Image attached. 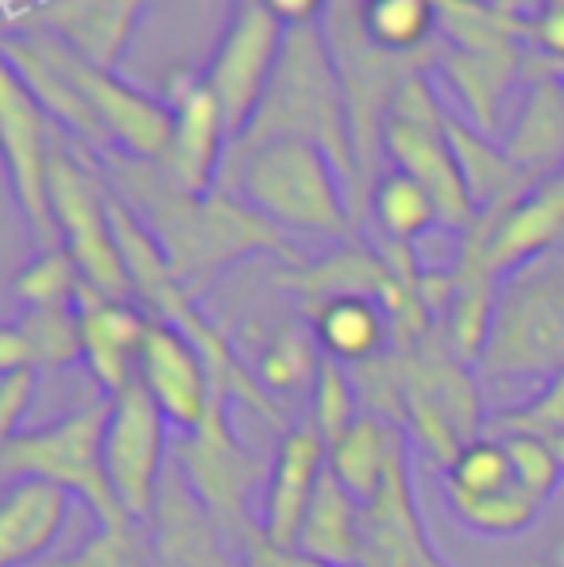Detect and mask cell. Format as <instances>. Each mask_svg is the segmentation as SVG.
I'll return each instance as SVG.
<instances>
[{
  "mask_svg": "<svg viewBox=\"0 0 564 567\" xmlns=\"http://www.w3.org/2000/svg\"><path fill=\"white\" fill-rule=\"evenodd\" d=\"M143 166L147 163L121 155L109 163V178L121 186V197H129V205H136V217L158 239L166 262L178 275V282L189 290V298L205 293V286L221 270L248 259V255H279L290 267L306 262L279 225H271L248 202H236L228 189L194 197L182 194L166 178L163 166H158L155 178Z\"/></svg>",
  "mask_w": 564,
  "mask_h": 567,
  "instance_id": "1",
  "label": "cell"
},
{
  "mask_svg": "<svg viewBox=\"0 0 564 567\" xmlns=\"http://www.w3.org/2000/svg\"><path fill=\"white\" fill-rule=\"evenodd\" d=\"M271 140H309L329 151L340 178H345L352 217L360 213V205H356V197H360L356 194L360 189V166H356L345 85H340L337 62H332L325 31H317V23L286 28L283 54H279V66H275L271 85H267L248 132L236 140L244 147L240 163Z\"/></svg>",
  "mask_w": 564,
  "mask_h": 567,
  "instance_id": "2",
  "label": "cell"
},
{
  "mask_svg": "<svg viewBox=\"0 0 564 567\" xmlns=\"http://www.w3.org/2000/svg\"><path fill=\"white\" fill-rule=\"evenodd\" d=\"M564 371V255L550 251L499 286L480 374L491 382H553Z\"/></svg>",
  "mask_w": 564,
  "mask_h": 567,
  "instance_id": "3",
  "label": "cell"
},
{
  "mask_svg": "<svg viewBox=\"0 0 564 567\" xmlns=\"http://www.w3.org/2000/svg\"><path fill=\"white\" fill-rule=\"evenodd\" d=\"M240 194L283 231L340 239L352 225V205L337 163L309 140H271L240 163Z\"/></svg>",
  "mask_w": 564,
  "mask_h": 567,
  "instance_id": "4",
  "label": "cell"
},
{
  "mask_svg": "<svg viewBox=\"0 0 564 567\" xmlns=\"http://www.w3.org/2000/svg\"><path fill=\"white\" fill-rule=\"evenodd\" d=\"M113 402H98L74 410L51 425L23 429L12 441L0 444V471L4 478H43V483L62 486L85 502L98 525L124 522V509L113 494L105 471V429Z\"/></svg>",
  "mask_w": 564,
  "mask_h": 567,
  "instance_id": "5",
  "label": "cell"
},
{
  "mask_svg": "<svg viewBox=\"0 0 564 567\" xmlns=\"http://www.w3.org/2000/svg\"><path fill=\"white\" fill-rule=\"evenodd\" d=\"M225 405H228L225 398H213L209 417L194 433H182V441H174L171 460L182 467L186 483L205 502L213 522L225 529V537L244 553L264 533V525L252 517L248 502L252 491L259 483H267L271 467L236 441Z\"/></svg>",
  "mask_w": 564,
  "mask_h": 567,
  "instance_id": "6",
  "label": "cell"
},
{
  "mask_svg": "<svg viewBox=\"0 0 564 567\" xmlns=\"http://www.w3.org/2000/svg\"><path fill=\"white\" fill-rule=\"evenodd\" d=\"M383 147L402 174H410V178L425 186V194L437 205L441 228H452L464 236L480 220L472 194H468L464 171L457 163V151L449 143V132H444V116L437 113L433 93L418 74L407 78L402 90L394 93L391 113H387L383 124Z\"/></svg>",
  "mask_w": 564,
  "mask_h": 567,
  "instance_id": "7",
  "label": "cell"
},
{
  "mask_svg": "<svg viewBox=\"0 0 564 567\" xmlns=\"http://www.w3.org/2000/svg\"><path fill=\"white\" fill-rule=\"evenodd\" d=\"M51 213L62 247L82 267L85 286H93L105 298L129 301L132 282L121 244H116L113 217H109V194L90 174V166L78 163L70 151L51 155Z\"/></svg>",
  "mask_w": 564,
  "mask_h": 567,
  "instance_id": "8",
  "label": "cell"
},
{
  "mask_svg": "<svg viewBox=\"0 0 564 567\" xmlns=\"http://www.w3.org/2000/svg\"><path fill=\"white\" fill-rule=\"evenodd\" d=\"M28 39L78 85V93L98 113L105 132L113 135L121 155L140 158V163H163L174 140V109L158 105L155 97L124 85L113 70L93 66L90 59L70 51L62 39L47 35V31H31Z\"/></svg>",
  "mask_w": 564,
  "mask_h": 567,
  "instance_id": "9",
  "label": "cell"
},
{
  "mask_svg": "<svg viewBox=\"0 0 564 567\" xmlns=\"http://www.w3.org/2000/svg\"><path fill=\"white\" fill-rule=\"evenodd\" d=\"M286 28L264 8V0H236L233 23L217 47V59L205 70V85L221 101L228 140H240L264 101L283 54Z\"/></svg>",
  "mask_w": 564,
  "mask_h": 567,
  "instance_id": "10",
  "label": "cell"
},
{
  "mask_svg": "<svg viewBox=\"0 0 564 567\" xmlns=\"http://www.w3.org/2000/svg\"><path fill=\"white\" fill-rule=\"evenodd\" d=\"M109 429H105V471L121 509L136 522H151L158 498V483L166 475V425L163 410L147 386L136 379L109 398Z\"/></svg>",
  "mask_w": 564,
  "mask_h": 567,
  "instance_id": "11",
  "label": "cell"
},
{
  "mask_svg": "<svg viewBox=\"0 0 564 567\" xmlns=\"http://www.w3.org/2000/svg\"><path fill=\"white\" fill-rule=\"evenodd\" d=\"M0 140H4L8 178L12 194L28 220L31 239L39 251L62 247L59 225L51 213V140H47V113L35 105L23 82L4 66V85H0Z\"/></svg>",
  "mask_w": 564,
  "mask_h": 567,
  "instance_id": "12",
  "label": "cell"
},
{
  "mask_svg": "<svg viewBox=\"0 0 564 567\" xmlns=\"http://www.w3.org/2000/svg\"><path fill=\"white\" fill-rule=\"evenodd\" d=\"M147 529L155 567H244V553L213 522V514L174 460L166 463V475L158 483Z\"/></svg>",
  "mask_w": 564,
  "mask_h": 567,
  "instance_id": "13",
  "label": "cell"
},
{
  "mask_svg": "<svg viewBox=\"0 0 564 567\" xmlns=\"http://www.w3.org/2000/svg\"><path fill=\"white\" fill-rule=\"evenodd\" d=\"M136 379L147 386L155 405L171 425L182 433H194L213 410V379L205 367L202 351L182 337L174 324L151 321L147 340L140 351V371Z\"/></svg>",
  "mask_w": 564,
  "mask_h": 567,
  "instance_id": "14",
  "label": "cell"
},
{
  "mask_svg": "<svg viewBox=\"0 0 564 567\" xmlns=\"http://www.w3.org/2000/svg\"><path fill=\"white\" fill-rule=\"evenodd\" d=\"M329 471V444L314 429V421H298L283 433L279 449L271 460V475H267L264 491V537L279 548H298L301 522L309 514V502L317 494V483Z\"/></svg>",
  "mask_w": 564,
  "mask_h": 567,
  "instance_id": "15",
  "label": "cell"
},
{
  "mask_svg": "<svg viewBox=\"0 0 564 567\" xmlns=\"http://www.w3.org/2000/svg\"><path fill=\"white\" fill-rule=\"evenodd\" d=\"M472 231L480 236L483 262L495 278L550 255L564 239V171L534 182V189L503 217H480Z\"/></svg>",
  "mask_w": 564,
  "mask_h": 567,
  "instance_id": "16",
  "label": "cell"
},
{
  "mask_svg": "<svg viewBox=\"0 0 564 567\" xmlns=\"http://www.w3.org/2000/svg\"><path fill=\"white\" fill-rule=\"evenodd\" d=\"M174 140L158 166L182 194L205 197L213 194V182L221 171V143L228 135L221 101L205 85V78H189L182 90H174Z\"/></svg>",
  "mask_w": 564,
  "mask_h": 567,
  "instance_id": "17",
  "label": "cell"
},
{
  "mask_svg": "<svg viewBox=\"0 0 564 567\" xmlns=\"http://www.w3.org/2000/svg\"><path fill=\"white\" fill-rule=\"evenodd\" d=\"M360 567H449L429 548L414 483H410V455L394 463L379 494L363 506Z\"/></svg>",
  "mask_w": 564,
  "mask_h": 567,
  "instance_id": "18",
  "label": "cell"
},
{
  "mask_svg": "<svg viewBox=\"0 0 564 567\" xmlns=\"http://www.w3.org/2000/svg\"><path fill=\"white\" fill-rule=\"evenodd\" d=\"M78 317H82L85 367H90L93 382H98L109 398H116L129 382H136L132 367H140V351H143V340H147L151 321L136 306L105 298V293H98L93 286H82Z\"/></svg>",
  "mask_w": 564,
  "mask_h": 567,
  "instance_id": "19",
  "label": "cell"
},
{
  "mask_svg": "<svg viewBox=\"0 0 564 567\" xmlns=\"http://www.w3.org/2000/svg\"><path fill=\"white\" fill-rule=\"evenodd\" d=\"M70 502L74 494L43 478H8L0 498V567L43 560L66 529Z\"/></svg>",
  "mask_w": 564,
  "mask_h": 567,
  "instance_id": "20",
  "label": "cell"
},
{
  "mask_svg": "<svg viewBox=\"0 0 564 567\" xmlns=\"http://www.w3.org/2000/svg\"><path fill=\"white\" fill-rule=\"evenodd\" d=\"M147 4L151 0H47L35 8V31L62 39L93 66L113 70Z\"/></svg>",
  "mask_w": 564,
  "mask_h": 567,
  "instance_id": "21",
  "label": "cell"
},
{
  "mask_svg": "<svg viewBox=\"0 0 564 567\" xmlns=\"http://www.w3.org/2000/svg\"><path fill=\"white\" fill-rule=\"evenodd\" d=\"M4 66L20 78L23 90L35 97V105L43 109L47 116L59 120V124H66L70 132H78L85 143H93L98 151L113 155L116 143H113V135L105 132V124L98 120V113L85 105V97L78 93V85L70 82V78L62 74V70L54 66V62L47 59V54L39 51L28 35H23V39L8 35L4 39Z\"/></svg>",
  "mask_w": 564,
  "mask_h": 567,
  "instance_id": "22",
  "label": "cell"
},
{
  "mask_svg": "<svg viewBox=\"0 0 564 567\" xmlns=\"http://www.w3.org/2000/svg\"><path fill=\"white\" fill-rule=\"evenodd\" d=\"M85 363L82 317L78 309H28L0 332V374L4 371H59Z\"/></svg>",
  "mask_w": 564,
  "mask_h": 567,
  "instance_id": "23",
  "label": "cell"
},
{
  "mask_svg": "<svg viewBox=\"0 0 564 567\" xmlns=\"http://www.w3.org/2000/svg\"><path fill=\"white\" fill-rule=\"evenodd\" d=\"M298 548L332 567H360L363 560V502L332 475V467L317 483L298 533Z\"/></svg>",
  "mask_w": 564,
  "mask_h": 567,
  "instance_id": "24",
  "label": "cell"
},
{
  "mask_svg": "<svg viewBox=\"0 0 564 567\" xmlns=\"http://www.w3.org/2000/svg\"><path fill=\"white\" fill-rule=\"evenodd\" d=\"M275 282L301 293L314 309L337 298H371L383 306L387 290H391V267H387L383 255L348 244L321 262H301V267H294L290 275H279Z\"/></svg>",
  "mask_w": 564,
  "mask_h": 567,
  "instance_id": "25",
  "label": "cell"
},
{
  "mask_svg": "<svg viewBox=\"0 0 564 567\" xmlns=\"http://www.w3.org/2000/svg\"><path fill=\"white\" fill-rule=\"evenodd\" d=\"M407 429H399L387 417H376V413H363L329 449V467L368 506L379 494V486L387 483L394 463L407 460Z\"/></svg>",
  "mask_w": 564,
  "mask_h": 567,
  "instance_id": "26",
  "label": "cell"
},
{
  "mask_svg": "<svg viewBox=\"0 0 564 567\" xmlns=\"http://www.w3.org/2000/svg\"><path fill=\"white\" fill-rule=\"evenodd\" d=\"M506 155L534 182L564 171V74L557 70L530 85L519 127L506 140Z\"/></svg>",
  "mask_w": 564,
  "mask_h": 567,
  "instance_id": "27",
  "label": "cell"
},
{
  "mask_svg": "<svg viewBox=\"0 0 564 567\" xmlns=\"http://www.w3.org/2000/svg\"><path fill=\"white\" fill-rule=\"evenodd\" d=\"M314 332L317 343L329 359L345 367L368 363V359L383 355L387 343V313L379 301L371 298H337L314 309Z\"/></svg>",
  "mask_w": 564,
  "mask_h": 567,
  "instance_id": "28",
  "label": "cell"
},
{
  "mask_svg": "<svg viewBox=\"0 0 564 567\" xmlns=\"http://www.w3.org/2000/svg\"><path fill=\"white\" fill-rule=\"evenodd\" d=\"M321 363H325V351H321V343H317L314 324L286 321L283 329L271 332V340L259 351L256 379L271 398L306 394V390H314Z\"/></svg>",
  "mask_w": 564,
  "mask_h": 567,
  "instance_id": "29",
  "label": "cell"
},
{
  "mask_svg": "<svg viewBox=\"0 0 564 567\" xmlns=\"http://www.w3.org/2000/svg\"><path fill=\"white\" fill-rule=\"evenodd\" d=\"M514 70H519V47H488V51H452V59L444 62V74L452 78V85L460 90L464 105L472 109V116L480 124H491L495 105L503 97V90L511 85Z\"/></svg>",
  "mask_w": 564,
  "mask_h": 567,
  "instance_id": "30",
  "label": "cell"
},
{
  "mask_svg": "<svg viewBox=\"0 0 564 567\" xmlns=\"http://www.w3.org/2000/svg\"><path fill=\"white\" fill-rule=\"evenodd\" d=\"M371 209H376L379 228L387 231L391 244H414L418 236H425L437 220V205L425 194L422 182H414L410 174L394 171L383 174L371 189Z\"/></svg>",
  "mask_w": 564,
  "mask_h": 567,
  "instance_id": "31",
  "label": "cell"
},
{
  "mask_svg": "<svg viewBox=\"0 0 564 567\" xmlns=\"http://www.w3.org/2000/svg\"><path fill=\"white\" fill-rule=\"evenodd\" d=\"M452 514L468 525V529L483 533V537H514L522 533L530 522L537 517L542 502L526 491L522 483L506 486L499 494H460V491H444Z\"/></svg>",
  "mask_w": 564,
  "mask_h": 567,
  "instance_id": "32",
  "label": "cell"
},
{
  "mask_svg": "<svg viewBox=\"0 0 564 567\" xmlns=\"http://www.w3.org/2000/svg\"><path fill=\"white\" fill-rule=\"evenodd\" d=\"M363 31L387 54H414L437 23L433 0H360Z\"/></svg>",
  "mask_w": 564,
  "mask_h": 567,
  "instance_id": "33",
  "label": "cell"
},
{
  "mask_svg": "<svg viewBox=\"0 0 564 567\" xmlns=\"http://www.w3.org/2000/svg\"><path fill=\"white\" fill-rule=\"evenodd\" d=\"M82 286L85 278L74 255L66 247H54V251H39V259L20 270L12 293L28 309H78Z\"/></svg>",
  "mask_w": 564,
  "mask_h": 567,
  "instance_id": "34",
  "label": "cell"
},
{
  "mask_svg": "<svg viewBox=\"0 0 564 567\" xmlns=\"http://www.w3.org/2000/svg\"><path fill=\"white\" fill-rule=\"evenodd\" d=\"M47 567H155L151 529H147V522H136V517L98 525L78 553L62 556V560H54Z\"/></svg>",
  "mask_w": 564,
  "mask_h": 567,
  "instance_id": "35",
  "label": "cell"
},
{
  "mask_svg": "<svg viewBox=\"0 0 564 567\" xmlns=\"http://www.w3.org/2000/svg\"><path fill=\"white\" fill-rule=\"evenodd\" d=\"M360 417H363V402H360V390H356L352 374H348L345 363L325 355L314 390H309V421H314V429L332 449Z\"/></svg>",
  "mask_w": 564,
  "mask_h": 567,
  "instance_id": "36",
  "label": "cell"
},
{
  "mask_svg": "<svg viewBox=\"0 0 564 567\" xmlns=\"http://www.w3.org/2000/svg\"><path fill=\"white\" fill-rule=\"evenodd\" d=\"M514 463L511 452L499 436H483V441L468 444L457 455L449 471H444V491H460V494H499L506 486H514Z\"/></svg>",
  "mask_w": 564,
  "mask_h": 567,
  "instance_id": "37",
  "label": "cell"
},
{
  "mask_svg": "<svg viewBox=\"0 0 564 567\" xmlns=\"http://www.w3.org/2000/svg\"><path fill=\"white\" fill-rule=\"evenodd\" d=\"M491 436H537V441H557L564 436V371L553 382H545L542 394L526 405L503 410L488 421Z\"/></svg>",
  "mask_w": 564,
  "mask_h": 567,
  "instance_id": "38",
  "label": "cell"
},
{
  "mask_svg": "<svg viewBox=\"0 0 564 567\" xmlns=\"http://www.w3.org/2000/svg\"><path fill=\"white\" fill-rule=\"evenodd\" d=\"M499 441H503L506 452H511L514 478H519V483L545 506V502L553 498V491L561 486V475H564L553 444L537 441V436H499Z\"/></svg>",
  "mask_w": 564,
  "mask_h": 567,
  "instance_id": "39",
  "label": "cell"
},
{
  "mask_svg": "<svg viewBox=\"0 0 564 567\" xmlns=\"http://www.w3.org/2000/svg\"><path fill=\"white\" fill-rule=\"evenodd\" d=\"M35 390H39L35 367L0 374V444L20 433V421L31 410V402H35Z\"/></svg>",
  "mask_w": 564,
  "mask_h": 567,
  "instance_id": "40",
  "label": "cell"
},
{
  "mask_svg": "<svg viewBox=\"0 0 564 567\" xmlns=\"http://www.w3.org/2000/svg\"><path fill=\"white\" fill-rule=\"evenodd\" d=\"M526 28L530 39L537 43V51L545 54V62L557 74H564V4H545V12L534 23H526Z\"/></svg>",
  "mask_w": 564,
  "mask_h": 567,
  "instance_id": "41",
  "label": "cell"
},
{
  "mask_svg": "<svg viewBox=\"0 0 564 567\" xmlns=\"http://www.w3.org/2000/svg\"><path fill=\"white\" fill-rule=\"evenodd\" d=\"M244 567H332L325 560H314L301 548H279L259 533L248 548H244Z\"/></svg>",
  "mask_w": 564,
  "mask_h": 567,
  "instance_id": "42",
  "label": "cell"
},
{
  "mask_svg": "<svg viewBox=\"0 0 564 567\" xmlns=\"http://www.w3.org/2000/svg\"><path fill=\"white\" fill-rule=\"evenodd\" d=\"M264 8L283 28H301V23H314V16L325 8V0H264Z\"/></svg>",
  "mask_w": 564,
  "mask_h": 567,
  "instance_id": "43",
  "label": "cell"
},
{
  "mask_svg": "<svg viewBox=\"0 0 564 567\" xmlns=\"http://www.w3.org/2000/svg\"><path fill=\"white\" fill-rule=\"evenodd\" d=\"M553 444V452H557V460H561V467H564V436H557V441H550Z\"/></svg>",
  "mask_w": 564,
  "mask_h": 567,
  "instance_id": "44",
  "label": "cell"
},
{
  "mask_svg": "<svg viewBox=\"0 0 564 567\" xmlns=\"http://www.w3.org/2000/svg\"><path fill=\"white\" fill-rule=\"evenodd\" d=\"M514 4H519V0H499V12H511Z\"/></svg>",
  "mask_w": 564,
  "mask_h": 567,
  "instance_id": "45",
  "label": "cell"
},
{
  "mask_svg": "<svg viewBox=\"0 0 564 567\" xmlns=\"http://www.w3.org/2000/svg\"><path fill=\"white\" fill-rule=\"evenodd\" d=\"M550 4H564V0H550Z\"/></svg>",
  "mask_w": 564,
  "mask_h": 567,
  "instance_id": "46",
  "label": "cell"
},
{
  "mask_svg": "<svg viewBox=\"0 0 564 567\" xmlns=\"http://www.w3.org/2000/svg\"><path fill=\"white\" fill-rule=\"evenodd\" d=\"M550 567H557V564H550Z\"/></svg>",
  "mask_w": 564,
  "mask_h": 567,
  "instance_id": "47",
  "label": "cell"
}]
</instances>
